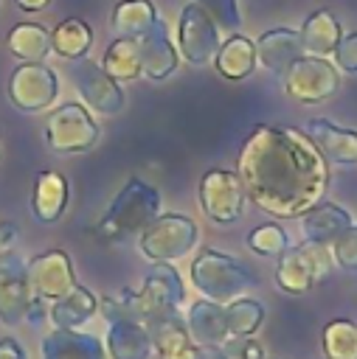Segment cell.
Here are the masks:
<instances>
[{
    "label": "cell",
    "mask_w": 357,
    "mask_h": 359,
    "mask_svg": "<svg viewBox=\"0 0 357 359\" xmlns=\"http://www.w3.org/2000/svg\"><path fill=\"white\" fill-rule=\"evenodd\" d=\"M245 196L275 219H301L329 191V163L295 126L259 123L239 149Z\"/></svg>",
    "instance_id": "6da1fadb"
},
{
    "label": "cell",
    "mask_w": 357,
    "mask_h": 359,
    "mask_svg": "<svg viewBox=\"0 0 357 359\" xmlns=\"http://www.w3.org/2000/svg\"><path fill=\"white\" fill-rule=\"evenodd\" d=\"M67 208V180L59 171H39L31 194V213L42 224H53Z\"/></svg>",
    "instance_id": "44dd1931"
},
{
    "label": "cell",
    "mask_w": 357,
    "mask_h": 359,
    "mask_svg": "<svg viewBox=\"0 0 357 359\" xmlns=\"http://www.w3.org/2000/svg\"><path fill=\"white\" fill-rule=\"evenodd\" d=\"M354 224L351 213L343 210L335 202H318L315 208H309L301 216V233L304 241H315V244H332L337 236H343L349 227Z\"/></svg>",
    "instance_id": "d6986e66"
},
{
    "label": "cell",
    "mask_w": 357,
    "mask_h": 359,
    "mask_svg": "<svg viewBox=\"0 0 357 359\" xmlns=\"http://www.w3.org/2000/svg\"><path fill=\"white\" fill-rule=\"evenodd\" d=\"M191 283H194L197 292L205 294V300L231 303V300L242 297L247 289H253L259 280L233 255H225L219 250L202 247L197 252V258L191 261Z\"/></svg>",
    "instance_id": "3957f363"
},
{
    "label": "cell",
    "mask_w": 357,
    "mask_h": 359,
    "mask_svg": "<svg viewBox=\"0 0 357 359\" xmlns=\"http://www.w3.org/2000/svg\"><path fill=\"white\" fill-rule=\"evenodd\" d=\"M138 53H141V67H143V76L155 79V81H163L169 79L174 70H177V48L171 45L169 39V31H166V22L157 17L152 22V28L146 34H141L138 39Z\"/></svg>",
    "instance_id": "4fadbf2b"
},
{
    "label": "cell",
    "mask_w": 357,
    "mask_h": 359,
    "mask_svg": "<svg viewBox=\"0 0 357 359\" xmlns=\"http://www.w3.org/2000/svg\"><path fill=\"white\" fill-rule=\"evenodd\" d=\"M186 325L194 345H228V325H225V306L214 300L191 303L186 314Z\"/></svg>",
    "instance_id": "ffe728a7"
},
{
    "label": "cell",
    "mask_w": 357,
    "mask_h": 359,
    "mask_svg": "<svg viewBox=\"0 0 357 359\" xmlns=\"http://www.w3.org/2000/svg\"><path fill=\"white\" fill-rule=\"evenodd\" d=\"M42 359H107L98 337L79 328H53L42 337Z\"/></svg>",
    "instance_id": "2e32d148"
},
{
    "label": "cell",
    "mask_w": 357,
    "mask_h": 359,
    "mask_svg": "<svg viewBox=\"0 0 357 359\" xmlns=\"http://www.w3.org/2000/svg\"><path fill=\"white\" fill-rule=\"evenodd\" d=\"M157 20V8L152 0H121L112 8V31L121 39H138Z\"/></svg>",
    "instance_id": "484cf974"
},
{
    "label": "cell",
    "mask_w": 357,
    "mask_h": 359,
    "mask_svg": "<svg viewBox=\"0 0 357 359\" xmlns=\"http://www.w3.org/2000/svg\"><path fill=\"white\" fill-rule=\"evenodd\" d=\"M90 45H93V31H90V25H87L84 20H79V17H70V20L59 22L56 31L51 34V50H56V53H59L62 59H67V62L87 56Z\"/></svg>",
    "instance_id": "83f0119b"
},
{
    "label": "cell",
    "mask_w": 357,
    "mask_h": 359,
    "mask_svg": "<svg viewBox=\"0 0 357 359\" xmlns=\"http://www.w3.org/2000/svg\"><path fill=\"white\" fill-rule=\"evenodd\" d=\"M256 62H259L256 59V42L242 36V34H231L214 56V67L219 70V76H225L231 81L247 79L256 70Z\"/></svg>",
    "instance_id": "cb8c5ba5"
},
{
    "label": "cell",
    "mask_w": 357,
    "mask_h": 359,
    "mask_svg": "<svg viewBox=\"0 0 357 359\" xmlns=\"http://www.w3.org/2000/svg\"><path fill=\"white\" fill-rule=\"evenodd\" d=\"M14 3H17L22 11H31V14H34V11L48 8V3H51V0H14Z\"/></svg>",
    "instance_id": "ab89813d"
},
{
    "label": "cell",
    "mask_w": 357,
    "mask_h": 359,
    "mask_svg": "<svg viewBox=\"0 0 357 359\" xmlns=\"http://www.w3.org/2000/svg\"><path fill=\"white\" fill-rule=\"evenodd\" d=\"M177 359H231L219 345H188Z\"/></svg>",
    "instance_id": "d590c367"
},
{
    "label": "cell",
    "mask_w": 357,
    "mask_h": 359,
    "mask_svg": "<svg viewBox=\"0 0 357 359\" xmlns=\"http://www.w3.org/2000/svg\"><path fill=\"white\" fill-rule=\"evenodd\" d=\"M275 283L281 292L287 294H304L309 292L315 283H320V275L312 264L309 250L304 247V241L298 247H287L278 255V266H275Z\"/></svg>",
    "instance_id": "ac0fdd59"
},
{
    "label": "cell",
    "mask_w": 357,
    "mask_h": 359,
    "mask_svg": "<svg viewBox=\"0 0 357 359\" xmlns=\"http://www.w3.org/2000/svg\"><path fill=\"white\" fill-rule=\"evenodd\" d=\"M34 294L28 286V264L11 252H0V323L17 325L25 320Z\"/></svg>",
    "instance_id": "8fae6325"
},
{
    "label": "cell",
    "mask_w": 357,
    "mask_h": 359,
    "mask_svg": "<svg viewBox=\"0 0 357 359\" xmlns=\"http://www.w3.org/2000/svg\"><path fill=\"white\" fill-rule=\"evenodd\" d=\"M104 351L110 353V359H149L155 353L146 325L129 317L110 320Z\"/></svg>",
    "instance_id": "e0dca14e"
},
{
    "label": "cell",
    "mask_w": 357,
    "mask_h": 359,
    "mask_svg": "<svg viewBox=\"0 0 357 359\" xmlns=\"http://www.w3.org/2000/svg\"><path fill=\"white\" fill-rule=\"evenodd\" d=\"M28 286H31V294L45 303H53L62 294H67L76 286L70 255L65 250H48V252H39L37 258H31L28 261Z\"/></svg>",
    "instance_id": "7c38bea8"
},
{
    "label": "cell",
    "mask_w": 357,
    "mask_h": 359,
    "mask_svg": "<svg viewBox=\"0 0 357 359\" xmlns=\"http://www.w3.org/2000/svg\"><path fill=\"white\" fill-rule=\"evenodd\" d=\"M98 126L79 101L56 107L45 121V143L56 154H84L98 143Z\"/></svg>",
    "instance_id": "5b68a950"
},
{
    "label": "cell",
    "mask_w": 357,
    "mask_h": 359,
    "mask_svg": "<svg viewBox=\"0 0 357 359\" xmlns=\"http://www.w3.org/2000/svg\"><path fill=\"white\" fill-rule=\"evenodd\" d=\"M59 95V79L42 62H22L8 79V101L20 112H42Z\"/></svg>",
    "instance_id": "ba28073f"
},
{
    "label": "cell",
    "mask_w": 357,
    "mask_h": 359,
    "mask_svg": "<svg viewBox=\"0 0 357 359\" xmlns=\"http://www.w3.org/2000/svg\"><path fill=\"white\" fill-rule=\"evenodd\" d=\"M261 323H264V306L253 297H236L225 306V325L231 339L253 337Z\"/></svg>",
    "instance_id": "f546056e"
},
{
    "label": "cell",
    "mask_w": 357,
    "mask_h": 359,
    "mask_svg": "<svg viewBox=\"0 0 357 359\" xmlns=\"http://www.w3.org/2000/svg\"><path fill=\"white\" fill-rule=\"evenodd\" d=\"M301 56H304L301 34L292 28H273L261 34L256 42V59L261 62V67H267L273 76H281V79Z\"/></svg>",
    "instance_id": "5bb4252c"
},
{
    "label": "cell",
    "mask_w": 357,
    "mask_h": 359,
    "mask_svg": "<svg viewBox=\"0 0 357 359\" xmlns=\"http://www.w3.org/2000/svg\"><path fill=\"white\" fill-rule=\"evenodd\" d=\"M14 238H17V227L11 222H0V252L8 250Z\"/></svg>",
    "instance_id": "f35d334b"
},
{
    "label": "cell",
    "mask_w": 357,
    "mask_h": 359,
    "mask_svg": "<svg viewBox=\"0 0 357 359\" xmlns=\"http://www.w3.org/2000/svg\"><path fill=\"white\" fill-rule=\"evenodd\" d=\"M0 359H28V356H25V348L20 345V339L3 337L0 339Z\"/></svg>",
    "instance_id": "8d00e7d4"
},
{
    "label": "cell",
    "mask_w": 357,
    "mask_h": 359,
    "mask_svg": "<svg viewBox=\"0 0 357 359\" xmlns=\"http://www.w3.org/2000/svg\"><path fill=\"white\" fill-rule=\"evenodd\" d=\"M200 208L214 224H233L245 210V188L239 174L228 168H211L200 180Z\"/></svg>",
    "instance_id": "8992f818"
},
{
    "label": "cell",
    "mask_w": 357,
    "mask_h": 359,
    "mask_svg": "<svg viewBox=\"0 0 357 359\" xmlns=\"http://www.w3.org/2000/svg\"><path fill=\"white\" fill-rule=\"evenodd\" d=\"M219 45V28L214 25V20L194 0L186 3L177 22V48L183 59L188 65H208L214 62Z\"/></svg>",
    "instance_id": "30bf717a"
},
{
    "label": "cell",
    "mask_w": 357,
    "mask_h": 359,
    "mask_svg": "<svg viewBox=\"0 0 357 359\" xmlns=\"http://www.w3.org/2000/svg\"><path fill=\"white\" fill-rule=\"evenodd\" d=\"M96 311H98V297L90 289L76 283L67 294H62L48 306V320L53 323V328H79Z\"/></svg>",
    "instance_id": "d4e9b609"
},
{
    "label": "cell",
    "mask_w": 357,
    "mask_h": 359,
    "mask_svg": "<svg viewBox=\"0 0 357 359\" xmlns=\"http://www.w3.org/2000/svg\"><path fill=\"white\" fill-rule=\"evenodd\" d=\"M194 3L214 20V25L219 31L233 34L239 28V22H242V14H239L236 0H194Z\"/></svg>",
    "instance_id": "d6a6232c"
},
{
    "label": "cell",
    "mask_w": 357,
    "mask_h": 359,
    "mask_svg": "<svg viewBox=\"0 0 357 359\" xmlns=\"http://www.w3.org/2000/svg\"><path fill=\"white\" fill-rule=\"evenodd\" d=\"M335 62L346 73H357V31L343 34L337 48H335Z\"/></svg>",
    "instance_id": "e575fe53"
},
{
    "label": "cell",
    "mask_w": 357,
    "mask_h": 359,
    "mask_svg": "<svg viewBox=\"0 0 357 359\" xmlns=\"http://www.w3.org/2000/svg\"><path fill=\"white\" fill-rule=\"evenodd\" d=\"M329 250H332V261H335L337 266L357 272V222H354L343 236H337V238L329 244Z\"/></svg>",
    "instance_id": "836d02e7"
},
{
    "label": "cell",
    "mask_w": 357,
    "mask_h": 359,
    "mask_svg": "<svg viewBox=\"0 0 357 359\" xmlns=\"http://www.w3.org/2000/svg\"><path fill=\"white\" fill-rule=\"evenodd\" d=\"M146 331L152 339V351L160 353V359H177L188 345H194L180 311H166V314L149 320Z\"/></svg>",
    "instance_id": "603a6c76"
},
{
    "label": "cell",
    "mask_w": 357,
    "mask_h": 359,
    "mask_svg": "<svg viewBox=\"0 0 357 359\" xmlns=\"http://www.w3.org/2000/svg\"><path fill=\"white\" fill-rule=\"evenodd\" d=\"M340 87L337 67L323 56H301L284 76V90L301 104H320Z\"/></svg>",
    "instance_id": "52a82bcc"
},
{
    "label": "cell",
    "mask_w": 357,
    "mask_h": 359,
    "mask_svg": "<svg viewBox=\"0 0 357 359\" xmlns=\"http://www.w3.org/2000/svg\"><path fill=\"white\" fill-rule=\"evenodd\" d=\"M197 238H200V227L194 219L183 213H160L152 224L141 230L138 250L143 258L155 264H171L186 258L191 247H197Z\"/></svg>",
    "instance_id": "277c9868"
},
{
    "label": "cell",
    "mask_w": 357,
    "mask_h": 359,
    "mask_svg": "<svg viewBox=\"0 0 357 359\" xmlns=\"http://www.w3.org/2000/svg\"><path fill=\"white\" fill-rule=\"evenodd\" d=\"M160 216V194L146 180L132 177L110 202L107 213L96 224V236L104 241H118L132 233H141Z\"/></svg>",
    "instance_id": "7a4b0ae2"
},
{
    "label": "cell",
    "mask_w": 357,
    "mask_h": 359,
    "mask_svg": "<svg viewBox=\"0 0 357 359\" xmlns=\"http://www.w3.org/2000/svg\"><path fill=\"white\" fill-rule=\"evenodd\" d=\"M326 359H357V325L349 320H332L323 328Z\"/></svg>",
    "instance_id": "4dcf8cb0"
},
{
    "label": "cell",
    "mask_w": 357,
    "mask_h": 359,
    "mask_svg": "<svg viewBox=\"0 0 357 359\" xmlns=\"http://www.w3.org/2000/svg\"><path fill=\"white\" fill-rule=\"evenodd\" d=\"M101 67H104L118 84H121V81L141 79V76H143V67H141L138 42H135V39H121V36H115L112 45H110L107 53H104Z\"/></svg>",
    "instance_id": "f1b7e54d"
},
{
    "label": "cell",
    "mask_w": 357,
    "mask_h": 359,
    "mask_svg": "<svg viewBox=\"0 0 357 359\" xmlns=\"http://www.w3.org/2000/svg\"><path fill=\"white\" fill-rule=\"evenodd\" d=\"M239 359H264V348L259 342H253L250 337H245V342L239 345V351H233Z\"/></svg>",
    "instance_id": "74e56055"
},
{
    "label": "cell",
    "mask_w": 357,
    "mask_h": 359,
    "mask_svg": "<svg viewBox=\"0 0 357 359\" xmlns=\"http://www.w3.org/2000/svg\"><path fill=\"white\" fill-rule=\"evenodd\" d=\"M301 34V45H304V53L306 56H323L329 59L343 36L340 31V22L337 17L329 11V8H318L312 11L306 20H304V28L298 31Z\"/></svg>",
    "instance_id": "7402d4cb"
},
{
    "label": "cell",
    "mask_w": 357,
    "mask_h": 359,
    "mask_svg": "<svg viewBox=\"0 0 357 359\" xmlns=\"http://www.w3.org/2000/svg\"><path fill=\"white\" fill-rule=\"evenodd\" d=\"M6 45L22 62H45V56L51 53V31L37 22H20L8 31Z\"/></svg>",
    "instance_id": "4316f807"
},
{
    "label": "cell",
    "mask_w": 357,
    "mask_h": 359,
    "mask_svg": "<svg viewBox=\"0 0 357 359\" xmlns=\"http://www.w3.org/2000/svg\"><path fill=\"white\" fill-rule=\"evenodd\" d=\"M306 135L318 146V151L326 157V163H340V165L357 163V132L354 129H343L326 118H312L306 123Z\"/></svg>",
    "instance_id": "9a60e30c"
},
{
    "label": "cell",
    "mask_w": 357,
    "mask_h": 359,
    "mask_svg": "<svg viewBox=\"0 0 357 359\" xmlns=\"http://www.w3.org/2000/svg\"><path fill=\"white\" fill-rule=\"evenodd\" d=\"M247 247H250L256 255L278 258V255L290 247V241H287V233H284L281 224H259L256 230H250Z\"/></svg>",
    "instance_id": "1f68e13d"
},
{
    "label": "cell",
    "mask_w": 357,
    "mask_h": 359,
    "mask_svg": "<svg viewBox=\"0 0 357 359\" xmlns=\"http://www.w3.org/2000/svg\"><path fill=\"white\" fill-rule=\"evenodd\" d=\"M79 95L84 98V104L93 109V112H101V115H115L124 109V90L121 84L93 59L82 56V59H73L70 67H67Z\"/></svg>",
    "instance_id": "9c48e42d"
}]
</instances>
